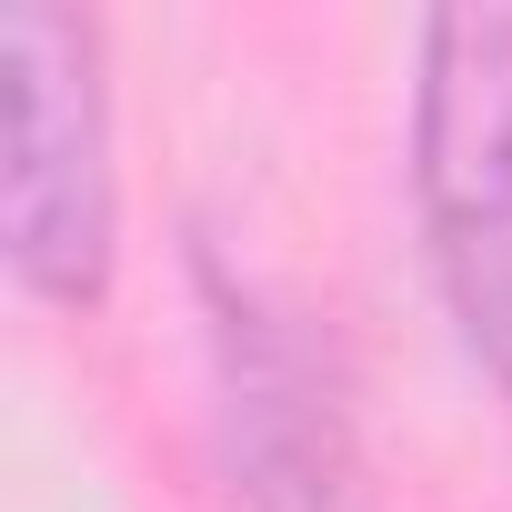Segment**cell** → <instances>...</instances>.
I'll return each mask as SVG.
<instances>
[{
	"label": "cell",
	"instance_id": "obj_1",
	"mask_svg": "<svg viewBox=\"0 0 512 512\" xmlns=\"http://www.w3.org/2000/svg\"><path fill=\"white\" fill-rule=\"evenodd\" d=\"M412 201L472 362L512 382V0H452L422 21Z\"/></svg>",
	"mask_w": 512,
	"mask_h": 512
},
{
	"label": "cell",
	"instance_id": "obj_2",
	"mask_svg": "<svg viewBox=\"0 0 512 512\" xmlns=\"http://www.w3.org/2000/svg\"><path fill=\"white\" fill-rule=\"evenodd\" d=\"M11 51V262L51 302H91L111 272V111L101 31L81 11L21 0L0 21Z\"/></svg>",
	"mask_w": 512,
	"mask_h": 512
},
{
	"label": "cell",
	"instance_id": "obj_3",
	"mask_svg": "<svg viewBox=\"0 0 512 512\" xmlns=\"http://www.w3.org/2000/svg\"><path fill=\"white\" fill-rule=\"evenodd\" d=\"M191 282L211 312V362H221V422H231V472L262 512H332L352 482V422L322 342L262 292L241 282L221 251H191Z\"/></svg>",
	"mask_w": 512,
	"mask_h": 512
}]
</instances>
